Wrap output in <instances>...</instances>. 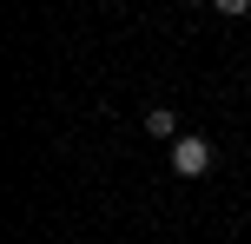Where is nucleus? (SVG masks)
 <instances>
[{
	"mask_svg": "<svg viewBox=\"0 0 251 244\" xmlns=\"http://www.w3.org/2000/svg\"><path fill=\"white\" fill-rule=\"evenodd\" d=\"M218 13H225V20H238V13H251V0H212Z\"/></svg>",
	"mask_w": 251,
	"mask_h": 244,
	"instance_id": "7ed1b4c3",
	"label": "nucleus"
},
{
	"mask_svg": "<svg viewBox=\"0 0 251 244\" xmlns=\"http://www.w3.org/2000/svg\"><path fill=\"white\" fill-rule=\"evenodd\" d=\"M146 132H152V139H178V112H172V106H152V112H146Z\"/></svg>",
	"mask_w": 251,
	"mask_h": 244,
	"instance_id": "f03ea898",
	"label": "nucleus"
},
{
	"mask_svg": "<svg viewBox=\"0 0 251 244\" xmlns=\"http://www.w3.org/2000/svg\"><path fill=\"white\" fill-rule=\"evenodd\" d=\"M172 172H178V178L212 172V145H205V139H172Z\"/></svg>",
	"mask_w": 251,
	"mask_h": 244,
	"instance_id": "f257e3e1",
	"label": "nucleus"
}]
</instances>
